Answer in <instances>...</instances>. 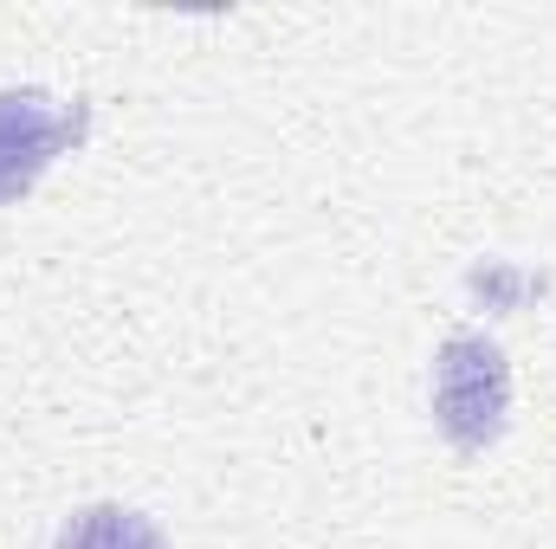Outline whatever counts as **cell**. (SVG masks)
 I'll list each match as a JSON object with an SVG mask.
<instances>
[{"label":"cell","instance_id":"cell-2","mask_svg":"<svg viewBox=\"0 0 556 549\" xmlns=\"http://www.w3.org/2000/svg\"><path fill=\"white\" fill-rule=\"evenodd\" d=\"M72 137H78V111L52 104L46 91H0V207L20 201Z\"/></svg>","mask_w":556,"mask_h":549},{"label":"cell","instance_id":"cell-1","mask_svg":"<svg viewBox=\"0 0 556 549\" xmlns=\"http://www.w3.org/2000/svg\"><path fill=\"white\" fill-rule=\"evenodd\" d=\"M511 413V362L485 336H446L433 356V420L459 452H479L505 433Z\"/></svg>","mask_w":556,"mask_h":549},{"label":"cell","instance_id":"cell-3","mask_svg":"<svg viewBox=\"0 0 556 549\" xmlns=\"http://www.w3.org/2000/svg\"><path fill=\"white\" fill-rule=\"evenodd\" d=\"M52 549H168V537L155 518H142L130 505H85L59 524Z\"/></svg>","mask_w":556,"mask_h":549}]
</instances>
